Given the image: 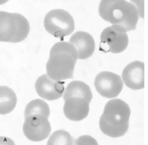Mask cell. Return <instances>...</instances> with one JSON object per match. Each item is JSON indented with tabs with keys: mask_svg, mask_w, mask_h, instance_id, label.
Instances as JSON below:
<instances>
[{
	"mask_svg": "<svg viewBox=\"0 0 148 145\" xmlns=\"http://www.w3.org/2000/svg\"><path fill=\"white\" fill-rule=\"evenodd\" d=\"M78 52L69 42L61 41L51 48L46 63L47 75L52 79L61 81L73 79Z\"/></svg>",
	"mask_w": 148,
	"mask_h": 145,
	"instance_id": "6da1fadb",
	"label": "cell"
},
{
	"mask_svg": "<svg viewBox=\"0 0 148 145\" xmlns=\"http://www.w3.org/2000/svg\"><path fill=\"white\" fill-rule=\"evenodd\" d=\"M98 12L103 20L125 32L136 28L139 14L136 8L130 2L125 0H103Z\"/></svg>",
	"mask_w": 148,
	"mask_h": 145,
	"instance_id": "7a4b0ae2",
	"label": "cell"
},
{
	"mask_svg": "<svg viewBox=\"0 0 148 145\" xmlns=\"http://www.w3.org/2000/svg\"><path fill=\"white\" fill-rule=\"evenodd\" d=\"M130 113V108L125 101L120 99L110 100L100 118L101 131L113 138L124 136L129 129Z\"/></svg>",
	"mask_w": 148,
	"mask_h": 145,
	"instance_id": "3957f363",
	"label": "cell"
},
{
	"mask_svg": "<svg viewBox=\"0 0 148 145\" xmlns=\"http://www.w3.org/2000/svg\"><path fill=\"white\" fill-rule=\"evenodd\" d=\"M30 32L27 19L18 13L0 12V41L18 43L25 39Z\"/></svg>",
	"mask_w": 148,
	"mask_h": 145,
	"instance_id": "277c9868",
	"label": "cell"
},
{
	"mask_svg": "<svg viewBox=\"0 0 148 145\" xmlns=\"http://www.w3.org/2000/svg\"><path fill=\"white\" fill-rule=\"evenodd\" d=\"M44 26L49 33L62 39L74 31L75 23L68 11L62 9H55L46 15Z\"/></svg>",
	"mask_w": 148,
	"mask_h": 145,
	"instance_id": "5b68a950",
	"label": "cell"
},
{
	"mask_svg": "<svg viewBox=\"0 0 148 145\" xmlns=\"http://www.w3.org/2000/svg\"><path fill=\"white\" fill-rule=\"evenodd\" d=\"M100 50L113 54L124 51L129 44L127 32L113 25L104 29L100 36Z\"/></svg>",
	"mask_w": 148,
	"mask_h": 145,
	"instance_id": "8992f818",
	"label": "cell"
},
{
	"mask_svg": "<svg viewBox=\"0 0 148 145\" xmlns=\"http://www.w3.org/2000/svg\"><path fill=\"white\" fill-rule=\"evenodd\" d=\"M23 130L24 135L29 140L40 142L47 139L50 135L51 126L47 117L36 114L26 118Z\"/></svg>",
	"mask_w": 148,
	"mask_h": 145,
	"instance_id": "52a82bcc",
	"label": "cell"
},
{
	"mask_svg": "<svg viewBox=\"0 0 148 145\" xmlns=\"http://www.w3.org/2000/svg\"><path fill=\"white\" fill-rule=\"evenodd\" d=\"M96 90L103 97L111 99L116 98L121 92L123 82L120 76L110 71H101L94 81Z\"/></svg>",
	"mask_w": 148,
	"mask_h": 145,
	"instance_id": "ba28073f",
	"label": "cell"
},
{
	"mask_svg": "<svg viewBox=\"0 0 148 145\" xmlns=\"http://www.w3.org/2000/svg\"><path fill=\"white\" fill-rule=\"evenodd\" d=\"M35 89L41 98L48 101H54L62 96L65 89L64 83L54 80L47 75H43L37 79Z\"/></svg>",
	"mask_w": 148,
	"mask_h": 145,
	"instance_id": "9c48e42d",
	"label": "cell"
},
{
	"mask_svg": "<svg viewBox=\"0 0 148 145\" xmlns=\"http://www.w3.org/2000/svg\"><path fill=\"white\" fill-rule=\"evenodd\" d=\"M121 77L125 85L132 90L145 88V64L140 61L129 63L123 69Z\"/></svg>",
	"mask_w": 148,
	"mask_h": 145,
	"instance_id": "30bf717a",
	"label": "cell"
},
{
	"mask_svg": "<svg viewBox=\"0 0 148 145\" xmlns=\"http://www.w3.org/2000/svg\"><path fill=\"white\" fill-rule=\"evenodd\" d=\"M90 111V103L84 98L71 97L65 101L64 113L66 117L73 122H79L87 117Z\"/></svg>",
	"mask_w": 148,
	"mask_h": 145,
	"instance_id": "8fae6325",
	"label": "cell"
},
{
	"mask_svg": "<svg viewBox=\"0 0 148 145\" xmlns=\"http://www.w3.org/2000/svg\"><path fill=\"white\" fill-rule=\"evenodd\" d=\"M69 43L76 48L78 59H85L91 57L95 51V44L92 36L88 33L78 31L72 35Z\"/></svg>",
	"mask_w": 148,
	"mask_h": 145,
	"instance_id": "7c38bea8",
	"label": "cell"
},
{
	"mask_svg": "<svg viewBox=\"0 0 148 145\" xmlns=\"http://www.w3.org/2000/svg\"><path fill=\"white\" fill-rule=\"evenodd\" d=\"M71 97L84 98L90 104L92 99V93L90 86L84 82L72 81L68 84L63 96L65 101Z\"/></svg>",
	"mask_w": 148,
	"mask_h": 145,
	"instance_id": "4fadbf2b",
	"label": "cell"
},
{
	"mask_svg": "<svg viewBox=\"0 0 148 145\" xmlns=\"http://www.w3.org/2000/svg\"><path fill=\"white\" fill-rule=\"evenodd\" d=\"M0 114H7L13 111L17 104V96L11 88L2 86L0 88Z\"/></svg>",
	"mask_w": 148,
	"mask_h": 145,
	"instance_id": "5bb4252c",
	"label": "cell"
},
{
	"mask_svg": "<svg viewBox=\"0 0 148 145\" xmlns=\"http://www.w3.org/2000/svg\"><path fill=\"white\" fill-rule=\"evenodd\" d=\"M36 114H40L49 118L50 115V108L49 105L43 100L36 99L30 101L26 106L24 117Z\"/></svg>",
	"mask_w": 148,
	"mask_h": 145,
	"instance_id": "9a60e30c",
	"label": "cell"
},
{
	"mask_svg": "<svg viewBox=\"0 0 148 145\" xmlns=\"http://www.w3.org/2000/svg\"><path fill=\"white\" fill-rule=\"evenodd\" d=\"M73 144V139L71 135L65 130H60L56 131L49 137L47 145L53 144H66L72 145Z\"/></svg>",
	"mask_w": 148,
	"mask_h": 145,
	"instance_id": "2e32d148",
	"label": "cell"
},
{
	"mask_svg": "<svg viewBox=\"0 0 148 145\" xmlns=\"http://www.w3.org/2000/svg\"><path fill=\"white\" fill-rule=\"evenodd\" d=\"M75 144H98L97 141L90 136H83L75 141Z\"/></svg>",
	"mask_w": 148,
	"mask_h": 145,
	"instance_id": "e0dca14e",
	"label": "cell"
},
{
	"mask_svg": "<svg viewBox=\"0 0 148 145\" xmlns=\"http://www.w3.org/2000/svg\"><path fill=\"white\" fill-rule=\"evenodd\" d=\"M130 3H132L137 9L139 17L140 18H144V1H134L132 0Z\"/></svg>",
	"mask_w": 148,
	"mask_h": 145,
	"instance_id": "ac0fdd59",
	"label": "cell"
}]
</instances>
